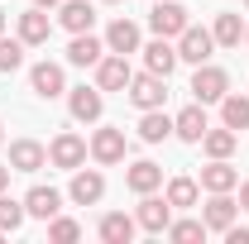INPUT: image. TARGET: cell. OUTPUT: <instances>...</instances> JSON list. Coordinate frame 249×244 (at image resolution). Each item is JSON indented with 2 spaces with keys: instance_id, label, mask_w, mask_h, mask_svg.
<instances>
[{
  "instance_id": "cell-1",
  "label": "cell",
  "mask_w": 249,
  "mask_h": 244,
  "mask_svg": "<svg viewBox=\"0 0 249 244\" xmlns=\"http://www.w3.org/2000/svg\"><path fill=\"white\" fill-rule=\"evenodd\" d=\"M124 96L139 105V110H158L163 101H168V77H158V72H134L129 77V87H124Z\"/></svg>"
},
{
  "instance_id": "cell-2",
  "label": "cell",
  "mask_w": 249,
  "mask_h": 244,
  "mask_svg": "<svg viewBox=\"0 0 249 244\" xmlns=\"http://www.w3.org/2000/svg\"><path fill=\"white\" fill-rule=\"evenodd\" d=\"M187 24H192V19H187V5H178V0H154V10H149V29H154L158 38H178Z\"/></svg>"
},
{
  "instance_id": "cell-3",
  "label": "cell",
  "mask_w": 249,
  "mask_h": 244,
  "mask_svg": "<svg viewBox=\"0 0 249 244\" xmlns=\"http://www.w3.org/2000/svg\"><path fill=\"white\" fill-rule=\"evenodd\" d=\"M134 220H139V230H149V235H163V230L173 225V201H168V196H154V192H144V201H139Z\"/></svg>"
},
{
  "instance_id": "cell-4",
  "label": "cell",
  "mask_w": 249,
  "mask_h": 244,
  "mask_svg": "<svg viewBox=\"0 0 249 244\" xmlns=\"http://www.w3.org/2000/svg\"><path fill=\"white\" fill-rule=\"evenodd\" d=\"M225 91H230V77H225L220 67H211V62H196V77H192V96H196L201 105H211V101H220Z\"/></svg>"
},
{
  "instance_id": "cell-5",
  "label": "cell",
  "mask_w": 249,
  "mask_h": 244,
  "mask_svg": "<svg viewBox=\"0 0 249 244\" xmlns=\"http://www.w3.org/2000/svg\"><path fill=\"white\" fill-rule=\"evenodd\" d=\"M48 163H53V168H67V173H77V168L87 163V139H82V134H58V139L48 144Z\"/></svg>"
},
{
  "instance_id": "cell-6",
  "label": "cell",
  "mask_w": 249,
  "mask_h": 244,
  "mask_svg": "<svg viewBox=\"0 0 249 244\" xmlns=\"http://www.w3.org/2000/svg\"><path fill=\"white\" fill-rule=\"evenodd\" d=\"M211 48H216L211 29H196V24H187V29L178 34V58H182V62H206V58H211Z\"/></svg>"
},
{
  "instance_id": "cell-7",
  "label": "cell",
  "mask_w": 249,
  "mask_h": 244,
  "mask_svg": "<svg viewBox=\"0 0 249 244\" xmlns=\"http://www.w3.org/2000/svg\"><path fill=\"white\" fill-rule=\"evenodd\" d=\"M129 62H124V53H110V58H101L96 62V87L101 91H124L129 87Z\"/></svg>"
},
{
  "instance_id": "cell-8",
  "label": "cell",
  "mask_w": 249,
  "mask_h": 244,
  "mask_svg": "<svg viewBox=\"0 0 249 244\" xmlns=\"http://www.w3.org/2000/svg\"><path fill=\"white\" fill-rule=\"evenodd\" d=\"M235 211H240V201H230V192H211V201H206L201 220H206V230L225 235V230L235 225Z\"/></svg>"
},
{
  "instance_id": "cell-9",
  "label": "cell",
  "mask_w": 249,
  "mask_h": 244,
  "mask_svg": "<svg viewBox=\"0 0 249 244\" xmlns=\"http://www.w3.org/2000/svg\"><path fill=\"white\" fill-rule=\"evenodd\" d=\"M58 24L72 29V34H91L96 5H91V0H62V5H58Z\"/></svg>"
},
{
  "instance_id": "cell-10",
  "label": "cell",
  "mask_w": 249,
  "mask_h": 244,
  "mask_svg": "<svg viewBox=\"0 0 249 244\" xmlns=\"http://www.w3.org/2000/svg\"><path fill=\"white\" fill-rule=\"evenodd\" d=\"M101 58H106V38L72 34V43H67V62H72V67H96Z\"/></svg>"
},
{
  "instance_id": "cell-11",
  "label": "cell",
  "mask_w": 249,
  "mask_h": 244,
  "mask_svg": "<svg viewBox=\"0 0 249 244\" xmlns=\"http://www.w3.org/2000/svg\"><path fill=\"white\" fill-rule=\"evenodd\" d=\"M43 163H48V149L43 144H34V139H15L10 144V168L15 173H38Z\"/></svg>"
},
{
  "instance_id": "cell-12",
  "label": "cell",
  "mask_w": 249,
  "mask_h": 244,
  "mask_svg": "<svg viewBox=\"0 0 249 244\" xmlns=\"http://www.w3.org/2000/svg\"><path fill=\"white\" fill-rule=\"evenodd\" d=\"M124 149H129L124 144V129H96L91 134V158L96 163H120Z\"/></svg>"
},
{
  "instance_id": "cell-13",
  "label": "cell",
  "mask_w": 249,
  "mask_h": 244,
  "mask_svg": "<svg viewBox=\"0 0 249 244\" xmlns=\"http://www.w3.org/2000/svg\"><path fill=\"white\" fill-rule=\"evenodd\" d=\"M48 34H53V19L34 5L19 15V38H24V48H38V43H48Z\"/></svg>"
},
{
  "instance_id": "cell-14",
  "label": "cell",
  "mask_w": 249,
  "mask_h": 244,
  "mask_svg": "<svg viewBox=\"0 0 249 244\" xmlns=\"http://www.w3.org/2000/svg\"><path fill=\"white\" fill-rule=\"evenodd\" d=\"M201 187H206V192H235V187H240V173L230 168V158H211V163L201 168Z\"/></svg>"
},
{
  "instance_id": "cell-15",
  "label": "cell",
  "mask_w": 249,
  "mask_h": 244,
  "mask_svg": "<svg viewBox=\"0 0 249 244\" xmlns=\"http://www.w3.org/2000/svg\"><path fill=\"white\" fill-rule=\"evenodd\" d=\"M67 196H72V201H77V206H96V201H101V196H106V177H101V173H77V177H72V187H67Z\"/></svg>"
},
{
  "instance_id": "cell-16",
  "label": "cell",
  "mask_w": 249,
  "mask_h": 244,
  "mask_svg": "<svg viewBox=\"0 0 249 244\" xmlns=\"http://www.w3.org/2000/svg\"><path fill=\"white\" fill-rule=\"evenodd\" d=\"M29 82H34V91L43 96V101H53V96L67 91V82H62V67H58V62H38V67L29 72Z\"/></svg>"
},
{
  "instance_id": "cell-17",
  "label": "cell",
  "mask_w": 249,
  "mask_h": 244,
  "mask_svg": "<svg viewBox=\"0 0 249 244\" xmlns=\"http://www.w3.org/2000/svg\"><path fill=\"white\" fill-rule=\"evenodd\" d=\"M206 129H211V124H206L201 101H196V105H187L182 115L173 120V134H178V139H187V144H201V134H206Z\"/></svg>"
},
{
  "instance_id": "cell-18",
  "label": "cell",
  "mask_w": 249,
  "mask_h": 244,
  "mask_svg": "<svg viewBox=\"0 0 249 244\" xmlns=\"http://www.w3.org/2000/svg\"><path fill=\"white\" fill-rule=\"evenodd\" d=\"M134 230H139V220L124 215V211L101 215V240H106V244H129V240H134Z\"/></svg>"
},
{
  "instance_id": "cell-19",
  "label": "cell",
  "mask_w": 249,
  "mask_h": 244,
  "mask_svg": "<svg viewBox=\"0 0 249 244\" xmlns=\"http://www.w3.org/2000/svg\"><path fill=\"white\" fill-rule=\"evenodd\" d=\"M178 48H173V43H168V38H154V43H149V48H144V67H149V72H158V77H173V67H178Z\"/></svg>"
},
{
  "instance_id": "cell-20",
  "label": "cell",
  "mask_w": 249,
  "mask_h": 244,
  "mask_svg": "<svg viewBox=\"0 0 249 244\" xmlns=\"http://www.w3.org/2000/svg\"><path fill=\"white\" fill-rule=\"evenodd\" d=\"M67 105H72V120H82V124L101 120V87H77L67 96Z\"/></svg>"
},
{
  "instance_id": "cell-21",
  "label": "cell",
  "mask_w": 249,
  "mask_h": 244,
  "mask_svg": "<svg viewBox=\"0 0 249 244\" xmlns=\"http://www.w3.org/2000/svg\"><path fill=\"white\" fill-rule=\"evenodd\" d=\"M106 53H139V24L115 19V24L106 29Z\"/></svg>"
},
{
  "instance_id": "cell-22",
  "label": "cell",
  "mask_w": 249,
  "mask_h": 244,
  "mask_svg": "<svg viewBox=\"0 0 249 244\" xmlns=\"http://www.w3.org/2000/svg\"><path fill=\"white\" fill-rule=\"evenodd\" d=\"M124 182H129V192H139V196H144V192H158V187H163V168L144 158V163H134V168L124 173Z\"/></svg>"
},
{
  "instance_id": "cell-23",
  "label": "cell",
  "mask_w": 249,
  "mask_h": 244,
  "mask_svg": "<svg viewBox=\"0 0 249 244\" xmlns=\"http://www.w3.org/2000/svg\"><path fill=\"white\" fill-rule=\"evenodd\" d=\"M24 211L38 215V220H53V215L62 211V196L53 192V187H34L29 196H24Z\"/></svg>"
},
{
  "instance_id": "cell-24",
  "label": "cell",
  "mask_w": 249,
  "mask_h": 244,
  "mask_svg": "<svg viewBox=\"0 0 249 244\" xmlns=\"http://www.w3.org/2000/svg\"><path fill=\"white\" fill-rule=\"evenodd\" d=\"M235 144H240V134H235L230 124H220V129H206V134H201L206 158H230V153H235Z\"/></svg>"
},
{
  "instance_id": "cell-25",
  "label": "cell",
  "mask_w": 249,
  "mask_h": 244,
  "mask_svg": "<svg viewBox=\"0 0 249 244\" xmlns=\"http://www.w3.org/2000/svg\"><path fill=\"white\" fill-rule=\"evenodd\" d=\"M220 120L230 124V129H235V134H240V129H249V96H220Z\"/></svg>"
},
{
  "instance_id": "cell-26",
  "label": "cell",
  "mask_w": 249,
  "mask_h": 244,
  "mask_svg": "<svg viewBox=\"0 0 249 244\" xmlns=\"http://www.w3.org/2000/svg\"><path fill=\"white\" fill-rule=\"evenodd\" d=\"M168 134H173V120L163 115V105H158V110H144V120H139V139H144V144H163Z\"/></svg>"
},
{
  "instance_id": "cell-27",
  "label": "cell",
  "mask_w": 249,
  "mask_h": 244,
  "mask_svg": "<svg viewBox=\"0 0 249 244\" xmlns=\"http://www.w3.org/2000/svg\"><path fill=\"white\" fill-rule=\"evenodd\" d=\"M220 48H240V38H245V24H240V15H216V29H211Z\"/></svg>"
},
{
  "instance_id": "cell-28",
  "label": "cell",
  "mask_w": 249,
  "mask_h": 244,
  "mask_svg": "<svg viewBox=\"0 0 249 244\" xmlns=\"http://www.w3.org/2000/svg\"><path fill=\"white\" fill-rule=\"evenodd\" d=\"M163 235L178 240V244H196V240H206V220H173Z\"/></svg>"
},
{
  "instance_id": "cell-29",
  "label": "cell",
  "mask_w": 249,
  "mask_h": 244,
  "mask_svg": "<svg viewBox=\"0 0 249 244\" xmlns=\"http://www.w3.org/2000/svg\"><path fill=\"white\" fill-rule=\"evenodd\" d=\"M168 201H173V211L196 206V182H192V177H173V182H168Z\"/></svg>"
},
{
  "instance_id": "cell-30",
  "label": "cell",
  "mask_w": 249,
  "mask_h": 244,
  "mask_svg": "<svg viewBox=\"0 0 249 244\" xmlns=\"http://www.w3.org/2000/svg\"><path fill=\"white\" fill-rule=\"evenodd\" d=\"M24 201H10V196H5V192H0V230H5V235H15V230H19V225H24Z\"/></svg>"
},
{
  "instance_id": "cell-31",
  "label": "cell",
  "mask_w": 249,
  "mask_h": 244,
  "mask_svg": "<svg viewBox=\"0 0 249 244\" xmlns=\"http://www.w3.org/2000/svg\"><path fill=\"white\" fill-rule=\"evenodd\" d=\"M24 62V38H5L0 34V72H15Z\"/></svg>"
},
{
  "instance_id": "cell-32",
  "label": "cell",
  "mask_w": 249,
  "mask_h": 244,
  "mask_svg": "<svg viewBox=\"0 0 249 244\" xmlns=\"http://www.w3.org/2000/svg\"><path fill=\"white\" fill-rule=\"evenodd\" d=\"M77 235H82V225H77V220H62V215H53V225H48V240H53V244H72Z\"/></svg>"
},
{
  "instance_id": "cell-33",
  "label": "cell",
  "mask_w": 249,
  "mask_h": 244,
  "mask_svg": "<svg viewBox=\"0 0 249 244\" xmlns=\"http://www.w3.org/2000/svg\"><path fill=\"white\" fill-rule=\"evenodd\" d=\"M10 173H15V168H10V163H0V192L10 187Z\"/></svg>"
},
{
  "instance_id": "cell-34",
  "label": "cell",
  "mask_w": 249,
  "mask_h": 244,
  "mask_svg": "<svg viewBox=\"0 0 249 244\" xmlns=\"http://www.w3.org/2000/svg\"><path fill=\"white\" fill-rule=\"evenodd\" d=\"M240 211H249V182L240 187Z\"/></svg>"
},
{
  "instance_id": "cell-35",
  "label": "cell",
  "mask_w": 249,
  "mask_h": 244,
  "mask_svg": "<svg viewBox=\"0 0 249 244\" xmlns=\"http://www.w3.org/2000/svg\"><path fill=\"white\" fill-rule=\"evenodd\" d=\"M34 5H38V10H53V5H62V0H34Z\"/></svg>"
},
{
  "instance_id": "cell-36",
  "label": "cell",
  "mask_w": 249,
  "mask_h": 244,
  "mask_svg": "<svg viewBox=\"0 0 249 244\" xmlns=\"http://www.w3.org/2000/svg\"><path fill=\"white\" fill-rule=\"evenodd\" d=\"M0 34H5V10H0Z\"/></svg>"
},
{
  "instance_id": "cell-37",
  "label": "cell",
  "mask_w": 249,
  "mask_h": 244,
  "mask_svg": "<svg viewBox=\"0 0 249 244\" xmlns=\"http://www.w3.org/2000/svg\"><path fill=\"white\" fill-rule=\"evenodd\" d=\"M106 5H120V0H106Z\"/></svg>"
},
{
  "instance_id": "cell-38",
  "label": "cell",
  "mask_w": 249,
  "mask_h": 244,
  "mask_svg": "<svg viewBox=\"0 0 249 244\" xmlns=\"http://www.w3.org/2000/svg\"><path fill=\"white\" fill-rule=\"evenodd\" d=\"M245 43H249V29H245Z\"/></svg>"
},
{
  "instance_id": "cell-39",
  "label": "cell",
  "mask_w": 249,
  "mask_h": 244,
  "mask_svg": "<svg viewBox=\"0 0 249 244\" xmlns=\"http://www.w3.org/2000/svg\"><path fill=\"white\" fill-rule=\"evenodd\" d=\"M0 139H5V134H0Z\"/></svg>"
},
{
  "instance_id": "cell-40",
  "label": "cell",
  "mask_w": 249,
  "mask_h": 244,
  "mask_svg": "<svg viewBox=\"0 0 249 244\" xmlns=\"http://www.w3.org/2000/svg\"><path fill=\"white\" fill-rule=\"evenodd\" d=\"M245 5H249V0H245Z\"/></svg>"
}]
</instances>
